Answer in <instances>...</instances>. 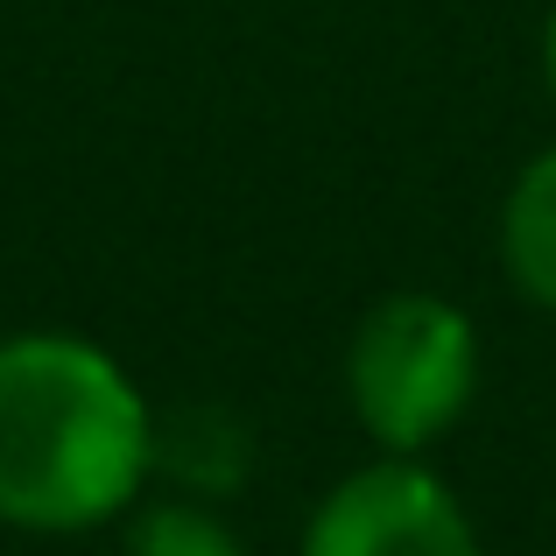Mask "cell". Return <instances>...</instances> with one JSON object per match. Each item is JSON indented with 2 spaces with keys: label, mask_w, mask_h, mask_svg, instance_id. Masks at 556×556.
<instances>
[{
  "label": "cell",
  "mask_w": 556,
  "mask_h": 556,
  "mask_svg": "<svg viewBox=\"0 0 556 556\" xmlns=\"http://www.w3.org/2000/svg\"><path fill=\"white\" fill-rule=\"evenodd\" d=\"M155 472V416L113 353L71 331L0 339V521L71 535L127 515Z\"/></svg>",
  "instance_id": "1"
},
{
  "label": "cell",
  "mask_w": 556,
  "mask_h": 556,
  "mask_svg": "<svg viewBox=\"0 0 556 556\" xmlns=\"http://www.w3.org/2000/svg\"><path fill=\"white\" fill-rule=\"evenodd\" d=\"M479 388V331L444 296H388L359 317L345 353V394L353 416L388 458H416L472 408Z\"/></svg>",
  "instance_id": "2"
},
{
  "label": "cell",
  "mask_w": 556,
  "mask_h": 556,
  "mask_svg": "<svg viewBox=\"0 0 556 556\" xmlns=\"http://www.w3.org/2000/svg\"><path fill=\"white\" fill-rule=\"evenodd\" d=\"M303 556H486L458 493L416 458H380L317 501Z\"/></svg>",
  "instance_id": "3"
},
{
  "label": "cell",
  "mask_w": 556,
  "mask_h": 556,
  "mask_svg": "<svg viewBox=\"0 0 556 556\" xmlns=\"http://www.w3.org/2000/svg\"><path fill=\"white\" fill-rule=\"evenodd\" d=\"M501 261L529 303L556 311V149L535 155L507 190L501 212Z\"/></svg>",
  "instance_id": "4"
},
{
  "label": "cell",
  "mask_w": 556,
  "mask_h": 556,
  "mask_svg": "<svg viewBox=\"0 0 556 556\" xmlns=\"http://www.w3.org/2000/svg\"><path fill=\"white\" fill-rule=\"evenodd\" d=\"M155 465L177 472L190 493H226L247 472V430L226 408H184L169 430H155Z\"/></svg>",
  "instance_id": "5"
},
{
  "label": "cell",
  "mask_w": 556,
  "mask_h": 556,
  "mask_svg": "<svg viewBox=\"0 0 556 556\" xmlns=\"http://www.w3.org/2000/svg\"><path fill=\"white\" fill-rule=\"evenodd\" d=\"M121 556H247L240 535L198 501H155L135 515L127 529V549Z\"/></svg>",
  "instance_id": "6"
},
{
  "label": "cell",
  "mask_w": 556,
  "mask_h": 556,
  "mask_svg": "<svg viewBox=\"0 0 556 556\" xmlns=\"http://www.w3.org/2000/svg\"><path fill=\"white\" fill-rule=\"evenodd\" d=\"M543 71H549V92H556V8H549V28H543Z\"/></svg>",
  "instance_id": "7"
}]
</instances>
